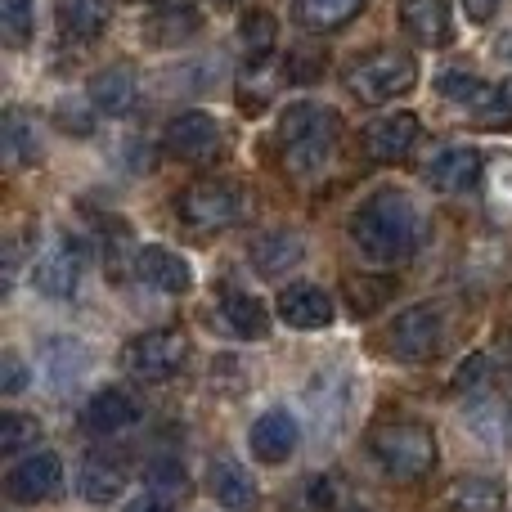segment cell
<instances>
[{
  "mask_svg": "<svg viewBox=\"0 0 512 512\" xmlns=\"http://www.w3.org/2000/svg\"><path fill=\"white\" fill-rule=\"evenodd\" d=\"M351 239L360 243V252L373 256V261H387V265L409 261V256L418 252V243H423V212L414 207L409 194L382 189V194H373L369 203L355 212Z\"/></svg>",
  "mask_w": 512,
  "mask_h": 512,
  "instance_id": "cell-1",
  "label": "cell"
},
{
  "mask_svg": "<svg viewBox=\"0 0 512 512\" xmlns=\"http://www.w3.org/2000/svg\"><path fill=\"white\" fill-rule=\"evenodd\" d=\"M337 135H342V117L324 104H292L279 117V149H283V167L292 176H315L333 162L337 153Z\"/></svg>",
  "mask_w": 512,
  "mask_h": 512,
  "instance_id": "cell-2",
  "label": "cell"
},
{
  "mask_svg": "<svg viewBox=\"0 0 512 512\" xmlns=\"http://www.w3.org/2000/svg\"><path fill=\"white\" fill-rule=\"evenodd\" d=\"M369 454L387 477L418 481L436 468V436H432V427L396 418V423H378L369 432Z\"/></svg>",
  "mask_w": 512,
  "mask_h": 512,
  "instance_id": "cell-3",
  "label": "cell"
},
{
  "mask_svg": "<svg viewBox=\"0 0 512 512\" xmlns=\"http://www.w3.org/2000/svg\"><path fill=\"white\" fill-rule=\"evenodd\" d=\"M176 216L185 230L194 234H216V230H230L248 216V189L234 185V180H194L176 194Z\"/></svg>",
  "mask_w": 512,
  "mask_h": 512,
  "instance_id": "cell-4",
  "label": "cell"
},
{
  "mask_svg": "<svg viewBox=\"0 0 512 512\" xmlns=\"http://www.w3.org/2000/svg\"><path fill=\"white\" fill-rule=\"evenodd\" d=\"M414 81H418V63L405 50H373L346 68V90L360 104H387V99L414 90Z\"/></svg>",
  "mask_w": 512,
  "mask_h": 512,
  "instance_id": "cell-5",
  "label": "cell"
},
{
  "mask_svg": "<svg viewBox=\"0 0 512 512\" xmlns=\"http://www.w3.org/2000/svg\"><path fill=\"white\" fill-rule=\"evenodd\" d=\"M189 360V337L180 328H153L126 342L122 351V369L140 382H167L185 369Z\"/></svg>",
  "mask_w": 512,
  "mask_h": 512,
  "instance_id": "cell-6",
  "label": "cell"
},
{
  "mask_svg": "<svg viewBox=\"0 0 512 512\" xmlns=\"http://www.w3.org/2000/svg\"><path fill=\"white\" fill-rule=\"evenodd\" d=\"M387 342H391V355H400V360H432L445 342V315L436 306L400 310Z\"/></svg>",
  "mask_w": 512,
  "mask_h": 512,
  "instance_id": "cell-7",
  "label": "cell"
},
{
  "mask_svg": "<svg viewBox=\"0 0 512 512\" xmlns=\"http://www.w3.org/2000/svg\"><path fill=\"white\" fill-rule=\"evenodd\" d=\"M81 270H86V252H81V243L68 239V234H59V239H50V248L36 256L32 279H36V288H41L45 297L63 301V297L77 292Z\"/></svg>",
  "mask_w": 512,
  "mask_h": 512,
  "instance_id": "cell-8",
  "label": "cell"
},
{
  "mask_svg": "<svg viewBox=\"0 0 512 512\" xmlns=\"http://www.w3.org/2000/svg\"><path fill=\"white\" fill-rule=\"evenodd\" d=\"M63 490V463L59 454H27L23 463H14L5 477V495L14 504H50Z\"/></svg>",
  "mask_w": 512,
  "mask_h": 512,
  "instance_id": "cell-9",
  "label": "cell"
},
{
  "mask_svg": "<svg viewBox=\"0 0 512 512\" xmlns=\"http://www.w3.org/2000/svg\"><path fill=\"white\" fill-rule=\"evenodd\" d=\"M167 149L185 162H212L221 153V126H216L212 113L189 108V113L167 122Z\"/></svg>",
  "mask_w": 512,
  "mask_h": 512,
  "instance_id": "cell-10",
  "label": "cell"
},
{
  "mask_svg": "<svg viewBox=\"0 0 512 512\" xmlns=\"http://www.w3.org/2000/svg\"><path fill=\"white\" fill-rule=\"evenodd\" d=\"M418 144V117L414 113H387L364 126V153L373 162H400Z\"/></svg>",
  "mask_w": 512,
  "mask_h": 512,
  "instance_id": "cell-11",
  "label": "cell"
},
{
  "mask_svg": "<svg viewBox=\"0 0 512 512\" xmlns=\"http://www.w3.org/2000/svg\"><path fill=\"white\" fill-rule=\"evenodd\" d=\"M126 477H131V468H126V459L117 450H90L86 463H81L77 486L90 504H113L126 490Z\"/></svg>",
  "mask_w": 512,
  "mask_h": 512,
  "instance_id": "cell-12",
  "label": "cell"
},
{
  "mask_svg": "<svg viewBox=\"0 0 512 512\" xmlns=\"http://www.w3.org/2000/svg\"><path fill=\"white\" fill-rule=\"evenodd\" d=\"M279 315L288 328H301V333H315V328L333 324V297L315 283H292V288L279 292Z\"/></svg>",
  "mask_w": 512,
  "mask_h": 512,
  "instance_id": "cell-13",
  "label": "cell"
},
{
  "mask_svg": "<svg viewBox=\"0 0 512 512\" xmlns=\"http://www.w3.org/2000/svg\"><path fill=\"white\" fill-rule=\"evenodd\" d=\"M135 274H140L149 288L167 292V297H185V292L194 288L189 261L171 248H140V256H135Z\"/></svg>",
  "mask_w": 512,
  "mask_h": 512,
  "instance_id": "cell-14",
  "label": "cell"
},
{
  "mask_svg": "<svg viewBox=\"0 0 512 512\" xmlns=\"http://www.w3.org/2000/svg\"><path fill=\"white\" fill-rule=\"evenodd\" d=\"M400 23L418 45H450L454 41V9L450 0H405L400 5Z\"/></svg>",
  "mask_w": 512,
  "mask_h": 512,
  "instance_id": "cell-15",
  "label": "cell"
},
{
  "mask_svg": "<svg viewBox=\"0 0 512 512\" xmlns=\"http://www.w3.org/2000/svg\"><path fill=\"white\" fill-rule=\"evenodd\" d=\"M481 180V153L472 144H454V149L436 153L432 167H427V185L436 194H463Z\"/></svg>",
  "mask_w": 512,
  "mask_h": 512,
  "instance_id": "cell-16",
  "label": "cell"
},
{
  "mask_svg": "<svg viewBox=\"0 0 512 512\" xmlns=\"http://www.w3.org/2000/svg\"><path fill=\"white\" fill-rule=\"evenodd\" d=\"M252 454L261 463H283L292 450H297V441H301V427H297V418L288 414V409H270V414H261L252 423Z\"/></svg>",
  "mask_w": 512,
  "mask_h": 512,
  "instance_id": "cell-17",
  "label": "cell"
},
{
  "mask_svg": "<svg viewBox=\"0 0 512 512\" xmlns=\"http://www.w3.org/2000/svg\"><path fill=\"white\" fill-rule=\"evenodd\" d=\"M86 95H90V104H95L99 113L122 117V113H131L135 99H140V81H135L131 68H122V63H117V68H104V72H95V77H90Z\"/></svg>",
  "mask_w": 512,
  "mask_h": 512,
  "instance_id": "cell-18",
  "label": "cell"
},
{
  "mask_svg": "<svg viewBox=\"0 0 512 512\" xmlns=\"http://www.w3.org/2000/svg\"><path fill=\"white\" fill-rule=\"evenodd\" d=\"M207 490H212L216 504H225L230 512H252L256 508V481L243 463L234 459H216L207 472Z\"/></svg>",
  "mask_w": 512,
  "mask_h": 512,
  "instance_id": "cell-19",
  "label": "cell"
},
{
  "mask_svg": "<svg viewBox=\"0 0 512 512\" xmlns=\"http://www.w3.org/2000/svg\"><path fill=\"white\" fill-rule=\"evenodd\" d=\"M198 27H203V18H198L194 5H162L158 14L144 23V41L158 45V50H176L189 36H198Z\"/></svg>",
  "mask_w": 512,
  "mask_h": 512,
  "instance_id": "cell-20",
  "label": "cell"
},
{
  "mask_svg": "<svg viewBox=\"0 0 512 512\" xmlns=\"http://www.w3.org/2000/svg\"><path fill=\"white\" fill-rule=\"evenodd\" d=\"M86 427L95 436H117V432H126V427L140 418V405H135L126 391H117V387H108V391H99L95 400L86 405Z\"/></svg>",
  "mask_w": 512,
  "mask_h": 512,
  "instance_id": "cell-21",
  "label": "cell"
},
{
  "mask_svg": "<svg viewBox=\"0 0 512 512\" xmlns=\"http://www.w3.org/2000/svg\"><path fill=\"white\" fill-rule=\"evenodd\" d=\"M113 18V0H59V32L68 41H95Z\"/></svg>",
  "mask_w": 512,
  "mask_h": 512,
  "instance_id": "cell-22",
  "label": "cell"
},
{
  "mask_svg": "<svg viewBox=\"0 0 512 512\" xmlns=\"http://www.w3.org/2000/svg\"><path fill=\"white\" fill-rule=\"evenodd\" d=\"M364 9V0H292V18L306 32H337Z\"/></svg>",
  "mask_w": 512,
  "mask_h": 512,
  "instance_id": "cell-23",
  "label": "cell"
},
{
  "mask_svg": "<svg viewBox=\"0 0 512 512\" xmlns=\"http://www.w3.org/2000/svg\"><path fill=\"white\" fill-rule=\"evenodd\" d=\"M301 239L297 234H283V230H274V234H261V239L252 243V265L265 274V279H279V274H288L292 265L301 261Z\"/></svg>",
  "mask_w": 512,
  "mask_h": 512,
  "instance_id": "cell-24",
  "label": "cell"
},
{
  "mask_svg": "<svg viewBox=\"0 0 512 512\" xmlns=\"http://www.w3.org/2000/svg\"><path fill=\"white\" fill-rule=\"evenodd\" d=\"M221 315L239 337H265L270 333V310H265V301L252 297V292H225Z\"/></svg>",
  "mask_w": 512,
  "mask_h": 512,
  "instance_id": "cell-25",
  "label": "cell"
},
{
  "mask_svg": "<svg viewBox=\"0 0 512 512\" xmlns=\"http://www.w3.org/2000/svg\"><path fill=\"white\" fill-rule=\"evenodd\" d=\"M504 508V486L490 477H463L450 486V512H499Z\"/></svg>",
  "mask_w": 512,
  "mask_h": 512,
  "instance_id": "cell-26",
  "label": "cell"
},
{
  "mask_svg": "<svg viewBox=\"0 0 512 512\" xmlns=\"http://www.w3.org/2000/svg\"><path fill=\"white\" fill-rule=\"evenodd\" d=\"M239 41H243V50H248L252 63L270 59L274 45H279V23H274L270 9H248V14L239 18Z\"/></svg>",
  "mask_w": 512,
  "mask_h": 512,
  "instance_id": "cell-27",
  "label": "cell"
},
{
  "mask_svg": "<svg viewBox=\"0 0 512 512\" xmlns=\"http://www.w3.org/2000/svg\"><path fill=\"white\" fill-rule=\"evenodd\" d=\"M5 162L9 167H27V162L36 158V135H32V126H27V117L18 113V108H9L5 113Z\"/></svg>",
  "mask_w": 512,
  "mask_h": 512,
  "instance_id": "cell-28",
  "label": "cell"
},
{
  "mask_svg": "<svg viewBox=\"0 0 512 512\" xmlns=\"http://www.w3.org/2000/svg\"><path fill=\"white\" fill-rule=\"evenodd\" d=\"M346 301H351L355 315H373V310L387 306V297L396 292V283L391 279H369V274H360V279H346Z\"/></svg>",
  "mask_w": 512,
  "mask_h": 512,
  "instance_id": "cell-29",
  "label": "cell"
},
{
  "mask_svg": "<svg viewBox=\"0 0 512 512\" xmlns=\"http://www.w3.org/2000/svg\"><path fill=\"white\" fill-rule=\"evenodd\" d=\"M32 23H36V5L32 0H0V36H5V45H27V36H32Z\"/></svg>",
  "mask_w": 512,
  "mask_h": 512,
  "instance_id": "cell-30",
  "label": "cell"
},
{
  "mask_svg": "<svg viewBox=\"0 0 512 512\" xmlns=\"http://www.w3.org/2000/svg\"><path fill=\"white\" fill-rule=\"evenodd\" d=\"M36 441H41V427H36V418H27V414H0V454L36 450Z\"/></svg>",
  "mask_w": 512,
  "mask_h": 512,
  "instance_id": "cell-31",
  "label": "cell"
},
{
  "mask_svg": "<svg viewBox=\"0 0 512 512\" xmlns=\"http://www.w3.org/2000/svg\"><path fill=\"white\" fill-rule=\"evenodd\" d=\"M436 90H441L445 99H454V104H472V108H481V99L490 95V86L477 81L472 72H445V77L436 81Z\"/></svg>",
  "mask_w": 512,
  "mask_h": 512,
  "instance_id": "cell-32",
  "label": "cell"
},
{
  "mask_svg": "<svg viewBox=\"0 0 512 512\" xmlns=\"http://www.w3.org/2000/svg\"><path fill=\"white\" fill-rule=\"evenodd\" d=\"M144 481H149V490H158V495H167V499H176V495H185V468L180 463H171V459H153L149 468H144Z\"/></svg>",
  "mask_w": 512,
  "mask_h": 512,
  "instance_id": "cell-33",
  "label": "cell"
},
{
  "mask_svg": "<svg viewBox=\"0 0 512 512\" xmlns=\"http://www.w3.org/2000/svg\"><path fill=\"white\" fill-rule=\"evenodd\" d=\"M486 122H512V81H504V86H495L486 99H481L477 108Z\"/></svg>",
  "mask_w": 512,
  "mask_h": 512,
  "instance_id": "cell-34",
  "label": "cell"
},
{
  "mask_svg": "<svg viewBox=\"0 0 512 512\" xmlns=\"http://www.w3.org/2000/svg\"><path fill=\"white\" fill-rule=\"evenodd\" d=\"M23 387H27V364L18 360L14 351H5L0 355V391H5V396H18Z\"/></svg>",
  "mask_w": 512,
  "mask_h": 512,
  "instance_id": "cell-35",
  "label": "cell"
},
{
  "mask_svg": "<svg viewBox=\"0 0 512 512\" xmlns=\"http://www.w3.org/2000/svg\"><path fill=\"white\" fill-rule=\"evenodd\" d=\"M490 373V355H468V360L459 364V373H454V391H472L481 387V378Z\"/></svg>",
  "mask_w": 512,
  "mask_h": 512,
  "instance_id": "cell-36",
  "label": "cell"
},
{
  "mask_svg": "<svg viewBox=\"0 0 512 512\" xmlns=\"http://www.w3.org/2000/svg\"><path fill=\"white\" fill-rule=\"evenodd\" d=\"M126 512H176V504L167 495H158V490H144V495H135L126 504Z\"/></svg>",
  "mask_w": 512,
  "mask_h": 512,
  "instance_id": "cell-37",
  "label": "cell"
},
{
  "mask_svg": "<svg viewBox=\"0 0 512 512\" xmlns=\"http://www.w3.org/2000/svg\"><path fill=\"white\" fill-rule=\"evenodd\" d=\"M463 9H468L472 23H490V18H495V9H499V0H463Z\"/></svg>",
  "mask_w": 512,
  "mask_h": 512,
  "instance_id": "cell-38",
  "label": "cell"
},
{
  "mask_svg": "<svg viewBox=\"0 0 512 512\" xmlns=\"http://www.w3.org/2000/svg\"><path fill=\"white\" fill-rule=\"evenodd\" d=\"M333 499H337L333 495V481H315V486H310V504H324L328 508Z\"/></svg>",
  "mask_w": 512,
  "mask_h": 512,
  "instance_id": "cell-39",
  "label": "cell"
},
{
  "mask_svg": "<svg viewBox=\"0 0 512 512\" xmlns=\"http://www.w3.org/2000/svg\"><path fill=\"white\" fill-rule=\"evenodd\" d=\"M216 5H234V0H216Z\"/></svg>",
  "mask_w": 512,
  "mask_h": 512,
  "instance_id": "cell-40",
  "label": "cell"
},
{
  "mask_svg": "<svg viewBox=\"0 0 512 512\" xmlns=\"http://www.w3.org/2000/svg\"><path fill=\"white\" fill-rule=\"evenodd\" d=\"M351 512H364V508H351Z\"/></svg>",
  "mask_w": 512,
  "mask_h": 512,
  "instance_id": "cell-41",
  "label": "cell"
}]
</instances>
